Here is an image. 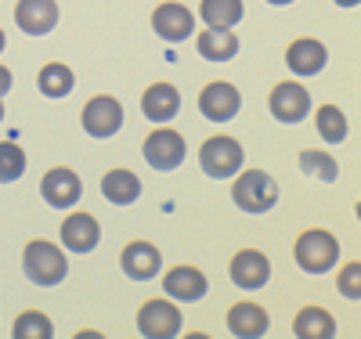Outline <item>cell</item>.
<instances>
[{
	"label": "cell",
	"mask_w": 361,
	"mask_h": 339,
	"mask_svg": "<svg viewBox=\"0 0 361 339\" xmlns=\"http://www.w3.org/2000/svg\"><path fill=\"white\" fill-rule=\"evenodd\" d=\"M22 267L29 274V282H37V285H58V282H66V274H69L66 253L58 249L54 242H44V238H33L25 245Z\"/></svg>",
	"instance_id": "cell-1"
},
{
	"label": "cell",
	"mask_w": 361,
	"mask_h": 339,
	"mask_svg": "<svg viewBox=\"0 0 361 339\" xmlns=\"http://www.w3.org/2000/svg\"><path fill=\"white\" fill-rule=\"evenodd\" d=\"M293 257L307 274H325V271H333L336 260H340V242L329 231H322V228H311V231H304L296 238Z\"/></svg>",
	"instance_id": "cell-2"
},
{
	"label": "cell",
	"mask_w": 361,
	"mask_h": 339,
	"mask_svg": "<svg viewBox=\"0 0 361 339\" xmlns=\"http://www.w3.org/2000/svg\"><path fill=\"white\" fill-rule=\"evenodd\" d=\"M231 199H235L238 209H246V213H267L271 206L279 202V184L264 170H246V173H238V180L231 184Z\"/></svg>",
	"instance_id": "cell-3"
},
{
	"label": "cell",
	"mask_w": 361,
	"mask_h": 339,
	"mask_svg": "<svg viewBox=\"0 0 361 339\" xmlns=\"http://www.w3.org/2000/svg\"><path fill=\"white\" fill-rule=\"evenodd\" d=\"M243 159H246L243 144H238L235 137H228V134L209 137V141H202V148H199L202 173H209V177H231V173H238Z\"/></svg>",
	"instance_id": "cell-4"
},
{
	"label": "cell",
	"mask_w": 361,
	"mask_h": 339,
	"mask_svg": "<svg viewBox=\"0 0 361 339\" xmlns=\"http://www.w3.org/2000/svg\"><path fill=\"white\" fill-rule=\"evenodd\" d=\"M137 332L148 339H170L180 332V307L170 300H148L137 311Z\"/></svg>",
	"instance_id": "cell-5"
},
{
	"label": "cell",
	"mask_w": 361,
	"mask_h": 339,
	"mask_svg": "<svg viewBox=\"0 0 361 339\" xmlns=\"http://www.w3.org/2000/svg\"><path fill=\"white\" fill-rule=\"evenodd\" d=\"M145 163L152 170H177L185 163V137L170 127H159L145 137Z\"/></svg>",
	"instance_id": "cell-6"
},
{
	"label": "cell",
	"mask_w": 361,
	"mask_h": 339,
	"mask_svg": "<svg viewBox=\"0 0 361 339\" xmlns=\"http://www.w3.org/2000/svg\"><path fill=\"white\" fill-rule=\"evenodd\" d=\"M83 130L90 137H112L119 127H123V105H119L112 94H98L83 105Z\"/></svg>",
	"instance_id": "cell-7"
},
{
	"label": "cell",
	"mask_w": 361,
	"mask_h": 339,
	"mask_svg": "<svg viewBox=\"0 0 361 339\" xmlns=\"http://www.w3.org/2000/svg\"><path fill=\"white\" fill-rule=\"evenodd\" d=\"M40 195H44V202L54 206V209H69V206H76L80 195H83L80 173L69 170V166H54V170H47L44 180H40Z\"/></svg>",
	"instance_id": "cell-8"
},
{
	"label": "cell",
	"mask_w": 361,
	"mask_h": 339,
	"mask_svg": "<svg viewBox=\"0 0 361 339\" xmlns=\"http://www.w3.org/2000/svg\"><path fill=\"white\" fill-rule=\"evenodd\" d=\"M238 109H243V94H238V87L217 80V83H206L202 94H199V112L214 123H228Z\"/></svg>",
	"instance_id": "cell-9"
},
{
	"label": "cell",
	"mask_w": 361,
	"mask_h": 339,
	"mask_svg": "<svg viewBox=\"0 0 361 339\" xmlns=\"http://www.w3.org/2000/svg\"><path fill=\"white\" fill-rule=\"evenodd\" d=\"M311 112V94L296 80H286L271 90V116L279 123H300Z\"/></svg>",
	"instance_id": "cell-10"
},
{
	"label": "cell",
	"mask_w": 361,
	"mask_h": 339,
	"mask_svg": "<svg viewBox=\"0 0 361 339\" xmlns=\"http://www.w3.org/2000/svg\"><path fill=\"white\" fill-rule=\"evenodd\" d=\"M152 29L166 40V44H180V40H188L192 37V29H195V18L185 4H159L152 11Z\"/></svg>",
	"instance_id": "cell-11"
},
{
	"label": "cell",
	"mask_w": 361,
	"mask_h": 339,
	"mask_svg": "<svg viewBox=\"0 0 361 339\" xmlns=\"http://www.w3.org/2000/svg\"><path fill=\"white\" fill-rule=\"evenodd\" d=\"M15 22L29 37H47L51 29L58 25V4L54 0H18Z\"/></svg>",
	"instance_id": "cell-12"
},
{
	"label": "cell",
	"mask_w": 361,
	"mask_h": 339,
	"mask_svg": "<svg viewBox=\"0 0 361 339\" xmlns=\"http://www.w3.org/2000/svg\"><path fill=\"white\" fill-rule=\"evenodd\" d=\"M271 278V264L260 249H238L231 257V282L238 289H260Z\"/></svg>",
	"instance_id": "cell-13"
},
{
	"label": "cell",
	"mask_w": 361,
	"mask_h": 339,
	"mask_svg": "<svg viewBox=\"0 0 361 339\" xmlns=\"http://www.w3.org/2000/svg\"><path fill=\"white\" fill-rule=\"evenodd\" d=\"M163 289L170 300H180V303H192V300H202L209 282H206V274L199 267H188V264H177L173 271H166V278H163Z\"/></svg>",
	"instance_id": "cell-14"
},
{
	"label": "cell",
	"mask_w": 361,
	"mask_h": 339,
	"mask_svg": "<svg viewBox=\"0 0 361 339\" xmlns=\"http://www.w3.org/2000/svg\"><path fill=\"white\" fill-rule=\"evenodd\" d=\"M62 242L73 253H90V249H98V242H102V228L90 213H69L62 221Z\"/></svg>",
	"instance_id": "cell-15"
},
{
	"label": "cell",
	"mask_w": 361,
	"mask_h": 339,
	"mask_svg": "<svg viewBox=\"0 0 361 339\" xmlns=\"http://www.w3.org/2000/svg\"><path fill=\"white\" fill-rule=\"evenodd\" d=\"M119 264H123L127 278L148 282V278H156V274H159L163 257H159V249H156L152 242H130L127 249H123V257H119Z\"/></svg>",
	"instance_id": "cell-16"
},
{
	"label": "cell",
	"mask_w": 361,
	"mask_h": 339,
	"mask_svg": "<svg viewBox=\"0 0 361 339\" xmlns=\"http://www.w3.org/2000/svg\"><path fill=\"white\" fill-rule=\"evenodd\" d=\"M325 61H329V51H325V44L314 40V37L293 40L289 51H286V66H289L296 76H314V73H322Z\"/></svg>",
	"instance_id": "cell-17"
},
{
	"label": "cell",
	"mask_w": 361,
	"mask_h": 339,
	"mask_svg": "<svg viewBox=\"0 0 361 339\" xmlns=\"http://www.w3.org/2000/svg\"><path fill=\"white\" fill-rule=\"evenodd\" d=\"M177 109H180V94L173 83H152L141 98V112L152 123H170L177 116Z\"/></svg>",
	"instance_id": "cell-18"
},
{
	"label": "cell",
	"mask_w": 361,
	"mask_h": 339,
	"mask_svg": "<svg viewBox=\"0 0 361 339\" xmlns=\"http://www.w3.org/2000/svg\"><path fill=\"white\" fill-rule=\"evenodd\" d=\"M102 195L112 202V206H130V202H137L141 199V177L134 173V170H109L105 177H102Z\"/></svg>",
	"instance_id": "cell-19"
},
{
	"label": "cell",
	"mask_w": 361,
	"mask_h": 339,
	"mask_svg": "<svg viewBox=\"0 0 361 339\" xmlns=\"http://www.w3.org/2000/svg\"><path fill=\"white\" fill-rule=\"evenodd\" d=\"M267 325H271V318H267L264 307H257V303H235L231 311H228V328H231V335L253 339V335H264Z\"/></svg>",
	"instance_id": "cell-20"
},
{
	"label": "cell",
	"mask_w": 361,
	"mask_h": 339,
	"mask_svg": "<svg viewBox=\"0 0 361 339\" xmlns=\"http://www.w3.org/2000/svg\"><path fill=\"white\" fill-rule=\"evenodd\" d=\"M296 339H333L336 335V321L325 307H304L293 321Z\"/></svg>",
	"instance_id": "cell-21"
},
{
	"label": "cell",
	"mask_w": 361,
	"mask_h": 339,
	"mask_svg": "<svg viewBox=\"0 0 361 339\" xmlns=\"http://www.w3.org/2000/svg\"><path fill=\"white\" fill-rule=\"evenodd\" d=\"M199 54L206 61H228L238 54V37L231 29H209L206 25V33L199 37Z\"/></svg>",
	"instance_id": "cell-22"
},
{
	"label": "cell",
	"mask_w": 361,
	"mask_h": 339,
	"mask_svg": "<svg viewBox=\"0 0 361 339\" xmlns=\"http://www.w3.org/2000/svg\"><path fill=\"white\" fill-rule=\"evenodd\" d=\"M243 0H202V22L209 29H231L243 22Z\"/></svg>",
	"instance_id": "cell-23"
},
{
	"label": "cell",
	"mask_w": 361,
	"mask_h": 339,
	"mask_svg": "<svg viewBox=\"0 0 361 339\" xmlns=\"http://www.w3.org/2000/svg\"><path fill=\"white\" fill-rule=\"evenodd\" d=\"M40 94L44 98H66L69 90H73V83H76V76H73V69L69 66H62V61H51V66H44L40 69Z\"/></svg>",
	"instance_id": "cell-24"
},
{
	"label": "cell",
	"mask_w": 361,
	"mask_h": 339,
	"mask_svg": "<svg viewBox=\"0 0 361 339\" xmlns=\"http://www.w3.org/2000/svg\"><path fill=\"white\" fill-rule=\"evenodd\" d=\"M314 127H318V134H322L329 144H340V141L347 137V116H343V109H336V105H322V109L314 112Z\"/></svg>",
	"instance_id": "cell-25"
},
{
	"label": "cell",
	"mask_w": 361,
	"mask_h": 339,
	"mask_svg": "<svg viewBox=\"0 0 361 339\" xmlns=\"http://www.w3.org/2000/svg\"><path fill=\"white\" fill-rule=\"evenodd\" d=\"M11 335H15V339H51V335H54V325H51V318L40 314V311H25V314L15 318Z\"/></svg>",
	"instance_id": "cell-26"
},
{
	"label": "cell",
	"mask_w": 361,
	"mask_h": 339,
	"mask_svg": "<svg viewBox=\"0 0 361 339\" xmlns=\"http://www.w3.org/2000/svg\"><path fill=\"white\" fill-rule=\"evenodd\" d=\"M25 173V152L15 141H0V184H15Z\"/></svg>",
	"instance_id": "cell-27"
},
{
	"label": "cell",
	"mask_w": 361,
	"mask_h": 339,
	"mask_svg": "<svg viewBox=\"0 0 361 339\" xmlns=\"http://www.w3.org/2000/svg\"><path fill=\"white\" fill-rule=\"evenodd\" d=\"M300 170L311 173V177H318V180H325V184H333L336 173H340L336 159L325 156V152H300Z\"/></svg>",
	"instance_id": "cell-28"
},
{
	"label": "cell",
	"mask_w": 361,
	"mask_h": 339,
	"mask_svg": "<svg viewBox=\"0 0 361 339\" xmlns=\"http://www.w3.org/2000/svg\"><path fill=\"white\" fill-rule=\"evenodd\" d=\"M340 292L347 300H361V264H347L340 271Z\"/></svg>",
	"instance_id": "cell-29"
},
{
	"label": "cell",
	"mask_w": 361,
	"mask_h": 339,
	"mask_svg": "<svg viewBox=\"0 0 361 339\" xmlns=\"http://www.w3.org/2000/svg\"><path fill=\"white\" fill-rule=\"evenodd\" d=\"M11 83H15V80H11V73H8L4 66H0V94H8V90H11Z\"/></svg>",
	"instance_id": "cell-30"
},
{
	"label": "cell",
	"mask_w": 361,
	"mask_h": 339,
	"mask_svg": "<svg viewBox=\"0 0 361 339\" xmlns=\"http://www.w3.org/2000/svg\"><path fill=\"white\" fill-rule=\"evenodd\" d=\"M336 4H340V8H357L361 0H336Z\"/></svg>",
	"instance_id": "cell-31"
},
{
	"label": "cell",
	"mask_w": 361,
	"mask_h": 339,
	"mask_svg": "<svg viewBox=\"0 0 361 339\" xmlns=\"http://www.w3.org/2000/svg\"><path fill=\"white\" fill-rule=\"evenodd\" d=\"M267 4H293V0H267Z\"/></svg>",
	"instance_id": "cell-32"
},
{
	"label": "cell",
	"mask_w": 361,
	"mask_h": 339,
	"mask_svg": "<svg viewBox=\"0 0 361 339\" xmlns=\"http://www.w3.org/2000/svg\"><path fill=\"white\" fill-rule=\"evenodd\" d=\"M0 51H4V29H0Z\"/></svg>",
	"instance_id": "cell-33"
},
{
	"label": "cell",
	"mask_w": 361,
	"mask_h": 339,
	"mask_svg": "<svg viewBox=\"0 0 361 339\" xmlns=\"http://www.w3.org/2000/svg\"><path fill=\"white\" fill-rule=\"evenodd\" d=\"M0 119H4V101H0Z\"/></svg>",
	"instance_id": "cell-34"
}]
</instances>
